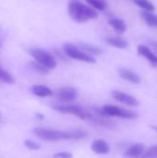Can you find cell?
I'll list each match as a JSON object with an SVG mask.
<instances>
[{
  "instance_id": "19",
  "label": "cell",
  "mask_w": 157,
  "mask_h": 158,
  "mask_svg": "<svg viewBox=\"0 0 157 158\" xmlns=\"http://www.w3.org/2000/svg\"><path fill=\"white\" fill-rule=\"evenodd\" d=\"M134 3H135V5H137L138 6H140L141 8H143L146 11L154 12L155 9L153 3L150 2L149 0H134Z\"/></svg>"
},
{
  "instance_id": "15",
  "label": "cell",
  "mask_w": 157,
  "mask_h": 158,
  "mask_svg": "<svg viewBox=\"0 0 157 158\" xmlns=\"http://www.w3.org/2000/svg\"><path fill=\"white\" fill-rule=\"evenodd\" d=\"M108 24L118 33H123L127 31V25L124 20L120 19H110Z\"/></svg>"
},
{
  "instance_id": "5",
  "label": "cell",
  "mask_w": 157,
  "mask_h": 158,
  "mask_svg": "<svg viewBox=\"0 0 157 158\" xmlns=\"http://www.w3.org/2000/svg\"><path fill=\"white\" fill-rule=\"evenodd\" d=\"M78 90L73 87H62L56 93V98L62 102H72L78 97Z\"/></svg>"
},
{
  "instance_id": "18",
  "label": "cell",
  "mask_w": 157,
  "mask_h": 158,
  "mask_svg": "<svg viewBox=\"0 0 157 158\" xmlns=\"http://www.w3.org/2000/svg\"><path fill=\"white\" fill-rule=\"evenodd\" d=\"M92 7L96 10L104 11L107 7V2L105 0H85Z\"/></svg>"
},
{
  "instance_id": "2",
  "label": "cell",
  "mask_w": 157,
  "mask_h": 158,
  "mask_svg": "<svg viewBox=\"0 0 157 158\" xmlns=\"http://www.w3.org/2000/svg\"><path fill=\"white\" fill-rule=\"evenodd\" d=\"M33 133L43 141H60V140H72L71 131H63L52 128L39 127L33 130Z\"/></svg>"
},
{
  "instance_id": "20",
  "label": "cell",
  "mask_w": 157,
  "mask_h": 158,
  "mask_svg": "<svg viewBox=\"0 0 157 158\" xmlns=\"http://www.w3.org/2000/svg\"><path fill=\"white\" fill-rule=\"evenodd\" d=\"M30 66H31V68L33 70H35V71L38 72V73H41V74H48V73H49V69H48L45 66H43V64L39 63V62L36 61V60L31 61V62H30Z\"/></svg>"
},
{
  "instance_id": "24",
  "label": "cell",
  "mask_w": 157,
  "mask_h": 158,
  "mask_svg": "<svg viewBox=\"0 0 157 158\" xmlns=\"http://www.w3.org/2000/svg\"><path fill=\"white\" fill-rule=\"evenodd\" d=\"M143 157H157V144L149 147L146 151L143 152Z\"/></svg>"
},
{
  "instance_id": "26",
  "label": "cell",
  "mask_w": 157,
  "mask_h": 158,
  "mask_svg": "<svg viewBox=\"0 0 157 158\" xmlns=\"http://www.w3.org/2000/svg\"><path fill=\"white\" fill-rule=\"evenodd\" d=\"M151 129L154 130L155 131H156L157 132V126H151Z\"/></svg>"
},
{
  "instance_id": "12",
  "label": "cell",
  "mask_w": 157,
  "mask_h": 158,
  "mask_svg": "<svg viewBox=\"0 0 157 158\" xmlns=\"http://www.w3.org/2000/svg\"><path fill=\"white\" fill-rule=\"evenodd\" d=\"M144 149H145L144 144L136 143V144H133L127 149V151L125 152V156H130V157H138L143 154Z\"/></svg>"
},
{
  "instance_id": "16",
  "label": "cell",
  "mask_w": 157,
  "mask_h": 158,
  "mask_svg": "<svg viewBox=\"0 0 157 158\" xmlns=\"http://www.w3.org/2000/svg\"><path fill=\"white\" fill-rule=\"evenodd\" d=\"M142 18L146 21V23L152 27H156L157 28V15L154 14L151 11H146L143 10L141 12Z\"/></svg>"
},
{
  "instance_id": "3",
  "label": "cell",
  "mask_w": 157,
  "mask_h": 158,
  "mask_svg": "<svg viewBox=\"0 0 157 158\" xmlns=\"http://www.w3.org/2000/svg\"><path fill=\"white\" fill-rule=\"evenodd\" d=\"M63 50H64L65 54L72 59H76V60L82 61V62L91 63V64L96 63V59L93 56H91V55L85 53L84 51L79 49V47L73 44H70V43L65 44Z\"/></svg>"
},
{
  "instance_id": "6",
  "label": "cell",
  "mask_w": 157,
  "mask_h": 158,
  "mask_svg": "<svg viewBox=\"0 0 157 158\" xmlns=\"http://www.w3.org/2000/svg\"><path fill=\"white\" fill-rule=\"evenodd\" d=\"M111 95L115 100H117L124 105L130 106H138L140 104L139 101L136 99V97H134L130 94H125L121 91H118V90L112 91Z\"/></svg>"
},
{
  "instance_id": "14",
  "label": "cell",
  "mask_w": 157,
  "mask_h": 158,
  "mask_svg": "<svg viewBox=\"0 0 157 158\" xmlns=\"http://www.w3.org/2000/svg\"><path fill=\"white\" fill-rule=\"evenodd\" d=\"M105 42L109 45H112V46L119 48V49H126L129 46V43L126 40H124L123 38H120V37H117V36L107 37V38H105Z\"/></svg>"
},
{
  "instance_id": "17",
  "label": "cell",
  "mask_w": 157,
  "mask_h": 158,
  "mask_svg": "<svg viewBox=\"0 0 157 158\" xmlns=\"http://www.w3.org/2000/svg\"><path fill=\"white\" fill-rule=\"evenodd\" d=\"M102 110L106 117H118L120 107L115 105H105Z\"/></svg>"
},
{
  "instance_id": "8",
  "label": "cell",
  "mask_w": 157,
  "mask_h": 158,
  "mask_svg": "<svg viewBox=\"0 0 157 158\" xmlns=\"http://www.w3.org/2000/svg\"><path fill=\"white\" fill-rule=\"evenodd\" d=\"M91 149L97 155H107L110 152L109 144L104 140H95L91 145Z\"/></svg>"
},
{
  "instance_id": "22",
  "label": "cell",
  "mask_w": 157,
  "mask_h": 158,
  "mask_svg": "<svg viewBox=\"0 0 157 158\" xmlns=\"http://www.w3.org/2000/svg\"><path fill=\"white\" fill-rule=\"evenodd\" d=\"M118 118H125V119H135L138 118V114L134 111H130V110H127L124 108H120L119 114H118Z\"/></svg>"
},
{
  "instance_id": "4",
  "label": "cell",
  "mask_w": 157,
  "mask_h": 158,
  "mask_svg": "<svg viewBox=\"0 0 157 158\" xmlns=\"http://www.w3.org/2000/svg\"><path fill=\"white\" fill-rule=\"evenodd\" d=\"M29 53L36 61L45 66L49 70L56 69L57 63L53 55H51L46 50H43L42 48H31L29 50Z\"/></svg>"
},
{
  "instance_id": "23",
  "label": "cell",
  "mask_w": 157,
  "mask_h": 158,
  "mask_svg": "<svg viewBox=\"0 0 157 158\" xmlns=\"http://www.w3.org/2000/svg\"><path fill=\"white\" fill-rule=\"evenodd\" d=\"M24 145L26 148H28L29 150H32V151H36V150H39L41 148V145L34 142L33 140H31V139H27L24 141Z\"/></svg>"
},
{
  "instance_id": "28",
  "label": "cell",
  "mask_w": 157,
  "mask_h": 158,
  "mask_svg": "<svg viewBox=\"0 0 157 158\" xmlns=\"http://www.w3.org/2000/svg\"><path fill=\"white\" fill-rule=\"evenodd\" d=\"M0 48H1V43H0Z\"/></svg>"
},
{
  "instance_id": "10",
  "label": "cell",
  "mask_w": 157,
  "mask_h": 158,
  "mask_svg": "<svg viewBox=\"0 0 157 158\" xmlns=\"http://www.w3.org/2000/svg\"><path fill=\"white\" fill-rule=\"evenodd\" d=\"M137 50H138L139 55H141L142 56L145 57L153 66L157 67V56L156 55H155V54L150 50L149 47L141 44V45L138 46V49H137Z\"/></svg>"
},
{
  "instance_id": "9",
  "label": "cell",
  "mask_w": 157,
  "mask_h": 158,
  "mask_svg": "<svg viewBox=\"0 0 157 158\" xmlns=\"http://www.w3.org/2000/svg\"><path fill=\"white\" fill-rule=\"evenodd\" d=\"M118 74H119L120 78H122L123 80L128 81L132 83H135V84H139L142 81L141 77L138 74H136L135 72L129 70L127 69H119Z\"/></svg>"
},
{
  "instance_id": "11",
  "label": "cell",
  "mask_w": 157,
  "mask_h": 158,
  "mask_svg": "<svg viewBox=\"0 0 157 158\" xmlns=\"http://www.w3.org/2000/svg\"><path fill=\"white\" fill-rule=\"evenodd\" d=\"M79 45L80 47L81 48L82 51H84L85 53L91 55V56H101L103 54V50L96 46V45H93L92 44H87V43H83V42H80L79 43Z\"/></svg>"
},
{
  "instance_id": "1",
  "label": "cell",
  "mask_w": 157,
  "mask_h": 158,
  "mask_svg": "<svg viewBox=\"0 0 157 158\" xmlns=\"http://www.w3.org/2000/svg\"><path fill=\"white\" fill-rule=\"evenodd\" d=\"M68 11L70 18L79 23H84L90 19L98 18V13L93 7H91L79 0H70Z\"/></svg>"
},
{
  "instance_id": "25",
  "label": "cell",
  "mask_w": 157,
  "mask_h": 158,
  "mask_svg": "<svg viewBox=\"0 0 157 158\" xmlns=\"http://www.w3.org/2000/svg\"><path fill=\"white\" fill-rule=\"evenodd\" d=\"M54 157L56 158H70L72 157V154L68 152H60L54 155Z\"/></svg>"
},
{
  "instance_id": "27",
  "label": "cell",
  "mask_w": 157,
  "mask_h": 158,
  "mask_svg": "<svg viewBox=\"0 0 157 158\" xmlns=\"http://www.w3.org/2000/svg\"><path fill=\"white\" fill-rule=\"evenodd\" d=\"M36 117H37L38 118H43V117L41 114H39V113H38V114H36Z\"/></svg>"
},
{
  "instance_id": "21",
  "label": "cell",
  "mask_w": 157,
  "mask_h": 158,
  "mask_svg": "<svg viewBox=\"0 0 157 158\" xmlns=\"http://www.w3.org/2000/svg\"><path fill=\"white\" fill-rule=\"evenodd\" d=\"M0 81L7 84H13L15 82V79L13 78V76L1 67H0Z\"/></svg>"
},
{
  "instance_id": "13",
  "label": "cell",
  "mask_w": 157,
  "mask_h": 158,
  "mask_svg": "<svg viewBox=\"0 0 157 158\" xmlns=\"http://www.w3.org/2000/svg\"><path fill=\"white\" fill-rule=\"evenodd\" d=\"M31 92L34 95L39 96V97H47L53 95V91L44 85H33L31 87Z\"/></svg>"
},
{
  "instance_id": "7",
  "label": "cell",
  "mask_w": 157,
  "mask_h": 158,
  "mask_svg": "<svg viewBox=\"0 0 157 158\" xmlns=\"http://www.w3.org/2000/svg\"><path fill=\"white\" fill-rule=\"evenodd\" d=\"M52 108L56 112H60L64 114H71L77 117H80L81 113L85 110L81 106H76V105H54L52 106Z\"/></svg>"
}]
</instances>
